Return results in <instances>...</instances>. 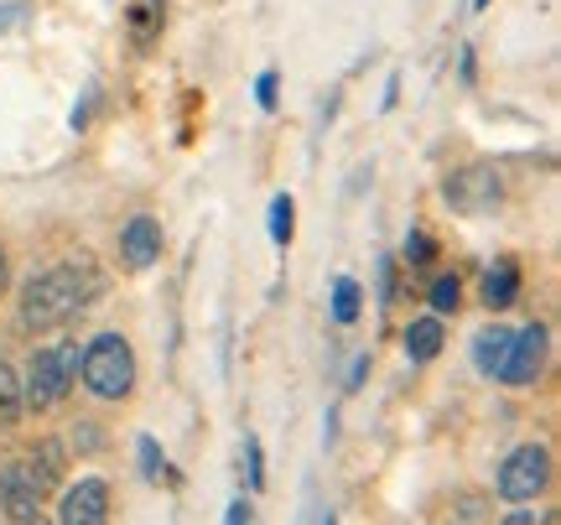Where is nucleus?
Instances as JSON below:
<instances>
[{
  "label": "nucleus",
  "mask_w": 561,
  "mask_h": 525,
  "mask_svg": "<svg viewBox=\"0 0 561 525\" xmlns=\"http://www.w3.org/2000/svg\"><path fill=\"white\" fill-rule=\"evenodd\" d=\"M100 292H104L100 265L89 261V255H73V261L37 271L32 282L21 286L16 318H21V328H26V333H53V328L73 323V318H79V312L94 303Z\"/></svg>",
  "instance_id": "obj_1"
},
{
  "label": "nucleus",
  "mask_w": 561,
  "mask_h": 525,
  "mask_svg": "<svg viewBox=\"0 0 561 525\" xmlns=\"http://www.w3.org/2000/svg\"><path fill=\"white\" fill-rule=\"evenodd\" d=\"M136 349L125 333H100L79 354V380L94 401H125L136 390Z\"/></svg>",
  "instance_id": "obj_2"
},
{
  "label": "nucleus",
  "mask_w": 561,
  "mask_h": 525,
  "mask_svg": "<svg viewBox=\"0 0 561 525\" xmlns=\"http://www.w3.org/2000/svg\"><path fill=\"white\" fill-rule=\"evenodd\" d=\"M79 380V344H53L37 349L26 364V385H21V406L26 411H53V406L73 390Z\"/></svg>",
  "instance_id": "obj_3"
},
{
  "label": "nucleus",
  "mask_w": 561,
  "mask_h": 525,
  "mask_svg": "<svg viewBox=\"0 0 561 525\" xmlns=\"http://www.w3.org/2000/svg\"><path fill=\"white\" fill-rule=\"evenodd\" d=\"M546 484H551V447L546 443H520L500 464V494L504 500H515V505L541 500Z\"/></svg>",
  "instance_id": "obj_4"
},
{
  "label": "nucleus",
  "mask_w": 561,
  "mask_h": 525,
  "mask_svg": "<svg viewBox=\"0 0 561 525\" xmlns=\"http://www.w3.org/2000/svg\"><path fill=\"white\" fill-rule=\"evenodd\" d=\"M442 198L453 203V214L479 219V214H489V208L504 198V182L494 167H458V172L442 178Z\"/></svg>",
  "instance_id": "obj_5"
},
{
  "label": "nucleus",
  "mask_w": 561,
  "mask_h": 525,
  "mask_svg": "<svg viewBox=\"0 0 561 525\" xmlns=\"http://www.w3.org/2000/svg\"><path fill=\"white\" fill-rule=\"evenodd\" d=\"M546 349H551V328L546 323H525L520 333H510V349H504V364H500V375L494 380L504 385H530L536 375L546 369Z\"/></svg>",
  "instance_id": "obj_6"
},
{
  "label": "nucleus",
  "mask_w": 561,
  "mask_h": 525,
  "mask_svg": "<svg viewBox=\"0 0 561 525\" xmlns=\"http://www.w3.org/2000/svg\"><path fill=\"white\" fill-rule=\"evenodd\" d=\"M42 494H47V489L32 479L26 464L0 468V515H5V521H16V525L42 521Z\"/></svg>",
  "instance_id": "obj_7"
},
{
  "label": "nucleus",
  "mask_w": 561,
  "mask_h": 525,
  "mask_svg": "<svg viewBox=\"0 0 561 525\" xmlns=\"http://www.w3.org/2000/svg\"><path fill=\"white\" fill-rule=\"evenodd\" d=\"M58 521L62 525H104L110 521V484H104V479H79V484L62 494Z\"/></svg>",
  "instance_id": "obj_8"
},
{
  "label": "nucleus",
  "mask_w": 561,
  "mask_h": 525,
  "mask_svg": "<svg viewBox=\"0 0 561 525\" xmlns=\"http://www.w3.org/2000/svg\"><path fill=\"white\" fill-rule=\"evenodd\" d=\"M121 261L130 271H151L161 261V224L151 214H136V219L121 229Z\"/></svg>",
  "instance_id": "obj_9"
},
{
  "label": "nucleus",
  "mask_w": 561,
  "mask_h": 525,
  "mask_svg": "<svg viewBox=\"0 0 561 525\" xmlns=\"http://www.w3.org/2000/svg\"><path fill=\"white\" fill-rule=\"evenodd\" d=\"M479 292H483V307H489V312H504V307H515V303H520V265L510 261V255H500V261L483 271Z\"/></svg>",
  "instance_id": "obj_10"
},
{
  "label": "nucleus",
  "mask_w": 561,
  "mask_h": 525,
  "mask_svg": "<svg viewBox=\"0 0 561 525\" xmlns=\"http://www.w3.org/2000/svg\"><path fill=\"white\" fill-rule=\"evenodd\" d=\"M442 344H447V328H442L437 312H432V318H411V328H405V359L411 364L437 359Z\"/></svg>",
  "instance_id": "obj_11"
},
{
  "label": "nucleus",
  "mask_w": 561,
  "mask_h": 525,
  "mask_svg": "<svg viewBox=\"0 0 561 525\" xmlns=\"http://www.w3.org/2000/svg\"><path fill=\"white\" fill-rule=\"evenodd\" d=\"M161 21H167V0H136L130 11H125V26H130V42H136L140 53L161 37Z\"/></svg>",
  "instance_id": "obj_12"
},
{
  "label": "nucleus",
  "mask_w": 561,
  "mask_h": 525,
  "mask_svg": "<svg viewBox=\"0 0 561 525\" xmlns=\"http://www.w3.org/2000/svg\"><path fill=\"white\" fill-rule=\"evenodd\" d=\"M26 468H32V479H37L42 489L62 484V468H68V447H62L58 437H42V443L32 447V458H26Z\"/></svg>",
  "instance_id": "obj_13"
},
{
  "label": "nucleus",
  "mask_w": 561,
  "mask_h": 525,
  "mask_svg": "<svg viewBox=\"0 0 561 525\" xmlns=\"http://www.w3.org/2000/svg\"><path fill=\"white\" fill-rule=\"evenodd\" d=\"M504 349H510V328H479V333H473V349H468V354H473V369H479V375H500V364H504Z\"/></svg>",
  "instance_id": "obj_14"
},
{
  "label": "nucleus",
  "mask_w": 561,
  "mask_h": 525,
  "mask_svg": "<svg viewBox=\"0 0 561 525\" xmlns=\"http://www.w3.org/2000/svg\"><path fill=\"white\" fill-rule=\"evenodd\" d=\"M359 312H364V286L354 282V276H339L333 282V323H359Z\"/></svg>",
  "instance_id": "obj_15"
},
{
  "label": "nucleus",
  "mask_w": 561,
  "mask_h": 525,
  "mask_svg": "<svg viewBox=\"0 0 561 525\" xmlns=\"http://www.w3.org/2000/svg\"><path fill=\"white\" fill-rule=\"evenodd\" d=\"M265 229H271V240L276 244H291V235H297V203H291V193H276V198H271V219H265Z\"/></svg>",
  "instance_id": "obj_16"
},
{
  "label": "nucleus",
  "mask_w": 561,
  "mask_h": 525,
  "mask_svg": "<svg viewBox=\"0 0 561 525\" xmlns=\"http://www.w3.org/2000/svg\"><path fill=\"white\" fill-rule=\"evenodd\" d=\"M426 303H432L437 318H453V312L462 307V282L458 276H437V282L426 286Z\"/></svg>",
  "instance_id": "obj_17"
},
{
  "label": "nucleus",
  "mask_w": 561,
  "mask_h": 525,
  "mask_svg": "<svg viewBox=\"0 0 561 525\" xmlns=\"http://www.w3.org/2000/svg\"><path fill=\"white\" fill-rule=\"evenodd\" d=\"M21 411H26V406H21V380H16V369L0 359V426H11Z\"/></svg>",
  "instance_id": "obj_18"
},
{
  "label": "nucleus",
  "mask_w": 561,
  "mask_h": 525,
  "mask_svg": "<svg viewBox=\"0 0 561 525\" xmlns=\"http://www.w3.org/2000/svg\"><path fill=\"white\" fill-rule=\"evenodd\" d=\"M136 458H140V479H146V484H161V479H167V453L157 447V437H140Z\"/></svg>",
  "instance_id": "obj_19"
},
{
  "label": "nucleus",
  "mask_w": 561,
  "mask_h": 525,
  "mask_svg": "<svg viewBox=\"0 0 561 525\" xmlns=\"http://www.w3.org/2000/svg\"><path fill=\"white\" fill-rule=\"evenodd\" d=\"M401 255H405V265H432L437 261V240H432L426 229H405Z\"/></svg>",
  "instance_id": "obj_20"
},
{
  "label": "nucleus",
  "mask_w": 561,
  "mask_h": 525,
  "mask_svg": "<svg viewBox=\"0 0 561 525\" xmlns=\"http://www.w3.org/2000/svg\"><path fill=\"white\" fill-rule=\"evenodd\" d=\"M244 468H250V489H265V458H261V437L244 432Z\"/></svg>",
  "instance_id": "obj_21"
},
{
  "label": "nucleus",
  "mask_w": 561,
  "mask_h": 525,
  "mask_svg": "<svg viewBox=\"0 0 561 525\" xmlns=\"http://www.w3.org/2000/svg\"><path fill=\"white\" fill-rule=\"evenodd\" d=\"M276 89H280V73H276V68H265L261 79H255V104H261L265 115H271V110H276V100H280Z\"/></svg>",
  "instance_id": "obj_22"
},
{
  "label": "nucleus",
  "mask_w": 561,
  "mask_h": 525,
  "mask_svg": "<svg viewBox=\"0 0 561 525\" xmlns=\"http://www.w3.org/2000/svg\"><path fill=\"white\" fill-rule=\"evenodd\" d=\"M26 21H32V5H26V0H11V5H0V37H5V32H21Z\"/></svg>",
  "instance_id": "obj_23"
},
{
  "label": "nucleus",
  "mask_w": 561,
  "mask_h": 525,
  "mask_svg": "<svg viewBox=\"0 0 561 525\" xmlns=\"http://www.w3.org/2000/svg\"><path fill=\"white\" fill-rule=\"evenodd\" d=\"M73 447H79V453H100V447H104L100 426H94V422H79V432H73Z\"/></svg>",
  "instance_id": "obj_24"
},
{
  "label": "nucleus",
  "mask_w": 561,
  "mask_h": 525,
  "mask_svg": "<svg viewBox=\"0 0 561 525\" xmlns=\"http://www.w3.org/2000/svg\"><path fill=\"white\" fill-rule=\"evenodd\" d=\"M396 303V261L390 255H380V307Z\"/></svg>",
  "instance_id": "obj_25"
},
{
  "label": "nucleus",
  "mask_w": 561,
  "mask_h": 525,
  "mask_svg": "<svg viewBox=\"0 0 561 525\" xmlns=\"http://www.w3.org/2000/svg\"><path fill=\"white\" fill-rule=\"evenodd\" d=\"M364 380H369V354H354V364H348V380H343V390H364Z\"/></svg>",
  "instance_id": "obj_26"
},
{
  "label": "nucleus",
  "mask_w": 561,
  "mask_h": 525,
  "mask_svg": "<svg viewBox=\"0 0 561 525\" xmlns=\"http://www.w3.org/2000/svg\"><path fill=\"white\" fill-rule=\"evenodd\" d=\"M224 521H229V525H250V521H255V510H250V500H229Z\"/></svg>",
  "instance_id": "obj_27"
},
{
  "label": "nucleus",
  "mask_w": 561,
  "mask_h": 525,
  "mask_svg": "<svg viewBox=\"0 0 561 525\" xmlns=\"http://www.w3.org/2000/svg\"><path fill=\"white\" fill-rule=\"evenodd\" d=\"M396 94H401V73H390V79H385V94H380V110H390V104H396Z\"/></svg>",
  "instance_id": "obj_28"
},
{
  "label": "nucleus",
  "mask_w": 561,
  "mask_h": 525,
  "mask_svg": "<svg viewBox=\"0 0 561 525\" xmlns=\"http://www.w3.org/2000/svg\"><path fill=\"white\" fill-rule=\"evenodd\" d=\"M339 443V411H328V422H322V447Z\"/></svg>",
  "instance_id": "obj_29"
},
{
  "label": "nucleus",
  "mask_w": 561,
  "mask_h": 525,
  "mask_svg": "<svg viewBox=\"0 0 561 525\" xmlns=\"http://www.w3.org/2000/svg\"><path fill=\"white\" fill-rule=\"evenodd\" d=\"M453 515H458V521H479V515H483V505H479V500H462V505L453 510Z\"/></svg>",
  "instance_id": "obj_30"
},
{
  "label": "nucleus",
  "mask_w": 561,
  "mask_h": 525,
  "mask_svg": "<svg viewBox=\"0 0 561 525\" xmlns=\"http://www.w3.org/2000/svg\"><path fill=\"white\" fill-rule=\"evenodd\" d=\"M5 282H11V261H5V250H0V292H5Z\"/></svg>",
  "instance_id": "obj_31"
},
{
  "label": "nucleus",
  "mask_w": 561,
  "mask_h": 525,
  "mask_svg": "<svg viewBox=\"0 0 561 525\" xmlns=\"http://www.w3.org/2000/svg\"><path fill=\"white\" fill-rule=\"evenodd\" d=\"M473 5H479V11H483V5H489V0H473Z\"/></svg>",
  "instance_id": "obj_32"
}]
</instances>
